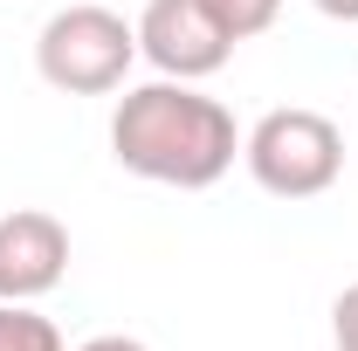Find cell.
Wrapping results in <instances>:
<instances>
[{
    "label": "cell",
    "mask_w": 358,
    "mask_h": 351,
    "mask_svg": "<svg viewBox=\"0 0 358 351\" xmlns=\"http://www.w3.org/2000/svg\"><path fill=\"white\" fill-rule=\"evenodd\" d=\"M0 351H62V331L35 303H0Z\"/></svg>",
    "instance_id": "cell-6"
},
{
    "label": "cell",
    "mask_w": 358,
    "mask_h": 351,
    "mask_svg": "<svg viewBox=\"0 0 358 351\" xmlns=\"http://www.w3.org/2000/svg\"><path fill=\"white\" fill-rule=\"evenodd\" d=\"M69 275V227L42 207L0 214V303H35Z\"/></svg>",
    "instance_id": "cell-5"
},
{
    "label": "cell",
    "mask_w": 358,
    "mask_h": 351,
    "mask_svg": "<svg viewBox=\"0 0 358 351\" xmlns=\"http://www.w3.org/2000/svg\"><path fill=\"white\" fill-rule=\"evenodd\" d=\"M131 28H138V55L173 83H200V76L227 69V55H234V42L200 0H145Z\"/></svg>",
    "instance_id": "cell-4"
},
{
    "label": "cell",
    "mask_w": 358,
    "mask_h": 351,
    "mask_svg": "<svg viewBox=\"0 0 358 351\" xmlns=\"http://www.w3.org/2000/svg\"><path fill=\"white\" fill-rule=\"evenodd\" d=\"M76 351H145V345H138V338H117V331H110V338H90V345H76Z\"/></svg>",
    "instance_id": "cell-10"
},
{
    "label": "cell",
    "mask_w": 358,
    "mask_h": 351,
    "mask_svg": "<svg viewBox=\"0 0 358 351\" xmlns=\"http://www.w3.org/2000/svg\"><path fill=\"white\" fill-rule=\"evenodd\" d=\"M324 21H345V28H358V0H310Z\"/></svg>",
    "instance_id": "cell-9"
},
{
    "label": "cell",
    "mask_w": 358,
    "mask_h": 351,
    "mask_svg": "<svg viewBox=\"0 0 358 351\" xmlns=\"http://www.w3.org/2000/svg\"><path fill=\"white\" fill-rule=\"evenodd\" d=\"M331 345H338V351H358V282H345L338 303H331Z\"/></svg>",
    "instance_id": "cell-8"
},
{
    "label": "cell",
    "mask_w": 358,
    "mask_h": 351,
    "mask_svg": "<svg viewBox=\"0 0 358 351\" xmlns=\"http://www.w3.org/2000/svg\"><path fill=\"white\" fill-rule=\"evenodd\" d=\"M234 152H241L234 110L221 96H200L193 83H173V76L124 89L110 110V159L152 186L200 193L234 166Z\"/></svg>",
    "instance_id": "cell-1"
},
{
    "label": "cell",
    "mask_w": 358,
    "mask_h": 351,
    "mask_svg": "<svg viewBox=\"0 0 358 351\" xmlns=\"http://www.w3.org/2000/svg\"><path fill=\"white\" fill-rule=\"evenodd\" d=\"M200 7L221 21L227 42H255V35L275 28V14H282V0H200Z\"/></svg>",
    "instance_id": "cell-7"
},
{
    "label": "cell",
    "mask_w": 358,
    "mask_h": 351,
    "mask_svg": "<svg viewBox=\"0 0 358 351\" xmlns=\"http://www.w3.org/2000/svg\"><path fill=\"white\" fill-rule=\"evenodd\" d=\"M131 62H138V28L96 0L48 14L35 35V69L62 96H110V89H124Z\"/></svg>",
    "instance_id": "cell-2"
},
{
    "label": "cell",
    "mask_w": 358,
    "mask_h": 351,
    "mask_svg": "<svg viewBox=\"0 0 358 351\" xmlns=\"http://www.w3.org/2000/svg\"><path fill=\"white\" fill-rule=\"evenodd\" d=\"M241 159H248V179L275 193V200H317L345 179V131L324 117V110H303V103H282L255 117V131L241 138Z\"/></svg>",
    "instance_id": "cell-3"
}]
</instances>
